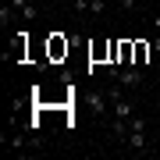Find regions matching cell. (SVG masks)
Returning <instances> with one entry per match:
<instances>
[{"mask_svg":"<svg viewBox=\"0 0 160 160\" xmlns=\"http://www.w3.org/2000/svg\"><path fill=\"white\" fill-rule=\"evenodd\" d=\"M114 75V82L121 89H139L142 86V68H135V64H121V68H110Z\"/></svg>","mask_w":160,"mask_h":160,"instance_id":"6da1fadb","label":"cell"},{"mask_svg":"<svg viewBox=\"0 0 160 160\" xmlns=\"http://www.w3.org/2000/svg\"><path fill=\"white\" fill-rule=\"evenodd\" d=\"M132 114H135V103H132L128 96H118V100H114V118H121V121H128Z\"/></svg>","mask_w":160,"mask_h":160,"instance_id":"7a4b0ae2","label":"cell"},{"mask_svg":"<svg viewBox=\"0 0 160 160\" xmlns=\"http://www.w3.org/2000/svg\"><path fill=\"white\" fill-rule=\"evenodd\" d=\"M135 61V43L132 39H121L118 43V64H132Z\"/></svg>","mask_w":160,"mask_h":160,"instance_id":"3957f363","label":"cell"},{"mask_svg":"<svg viewBox=\"0 0 160 160\" xmlns=\"http://www.w3.org/2000/svg\"><path fill=\"white\" fill-rule=\"evenodd\" d=\"M11 7L22 14V22H32V18H36V4H32V0H11Z\"/></svg>","mask_w":160,"mask_h":160,"instance_id":"277c9868","label":"cell"},{"mask_svg":"<svg viewBox=\"0 0 160 160\" xmlns=\"http://www.w3.org/2000/svg\"><path fill=\"white\" fill-rule=\"evenodd\" d=\"M125 142H128L132 149H135V153H146V132H132V128H128Z\"/></svg>","mask_w":160,"mask_h":160,"instance_id":"5b68a950","label":"cell"},{"mask_svg":"<svg viewBox=\"0 0 160 160\" xmlns=\"http://www.w3.org/2000/svg\"><path fill=\"white\" fill-rule=\"evenodd\" d=\"M107 100H110L107 92H92V96H89V107H92V114H100V118L107 114Z\"/></svg>","mask_w":160,"mask_h":160,"instance_id":"8992f818","label":"cell"},{"mask_svg":"<svg viewBox=\"0 0 160 160\" xmlns=\"http://www.w3.org/2000/svg\"><path fill=\"white\" fill-rule=\"evenodd\" d=\"M146 57H149V43H135V61H132V64H135V68H142Z\"/></svg>","mask_w":160,"mask_h":160,"instance_id":"52a82bcc","label":"cell"},{"mask_svg":"<svg viewBox=\"0 0 160 160\" xmlns=\"http://www.w3.org/2000/svg\"><path fill=\"white\" fill-rule=\"evenodd\" d=\"M128 128H132V132H146V121H142V118H135V114H132V118H128Z\"/></svg>","mask_w":160,"mask_h":160,"instance_id":"ba28073f","label":"cell"},{"mask_svg":"<svg viewBox=\"0 0 160 160\" xmlns=\"http://www.w3.org/2000/svg\"><path fill=\"white\" fill-rule=\"evenodd\" d=\"M71 11L75 14H86L89 11V0H71Z\"/></svg>","mask_w":160,"mask_h":160,"instance_id":"9c48e42d","label":"cell"},{"mask_svg":"<svg viewBox=\"0 0 160 160\" xmlns=\"http://www.w3.org/2000/svg\"><path fill=\"white\" fill-rule=\"evenodd\" d=\"M89 11H92V14H103V11H107V4H103V0H89Z\"/></svg>","mask_w":160,"mask_h":160,"instance_id":"30bf717a","label":"cell"},{"mask_svg":"<svg viewBox=\"0 0 160 160\" xmlns=\"http://www.w3.org/2000/svg\"><path fill=\"white\" fill-rule=\"evenodd\" d=\"M7 22H11V7H0V25L7 29Z\"/></svg>","mask_w":160,"mask_h":160,"instance_id":"8fae6325","label":"cell"},{"mask_svg":"<svg viewBox=\"0 0 160 160\" xmlns=\"http://www.w3.org/2000/svg\"><path fill=\"white\" fill-rule=\"evenodd\" d=\"M153 29L160 32V0H157V14H153Z\"/></svg>","mask_w":160,"mask_h":160,"instance_id":"7c38bea8","label":"cell"},{"mask_svg":"<svg viewBox=\"0 0 160 160\" xmlns=\"http://www.w3.org/2000/svg\"><path fill=\"white\" fill-rule=\"evenodd\" d=\"M153 50H157V53H160V36H157V39H153Z\"/></svg>","mask_w":160,"mask_h":160,"instance_id":"4fadbf2b","label":"cell"},{"mask_svg":"<svg viewBox=\"0 0 160 160\" xmlns=\"http://www.w3.org/2000/svg\"><path fill=\"white\" fill-rule=\"evenodd\" d=\"M36 4H50V0H36Z\"/></svg>","mask_w":160,"mask_h":160,"instance_id":"5bb4252c","label":"cell"}]
</instances>
